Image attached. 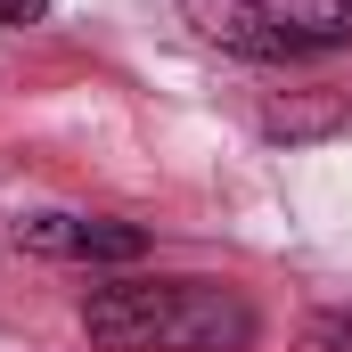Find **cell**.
Returning <instances> with one entry per match:
<instances>
[{
    "label": "cell",
    "mask_w": 352,
    "mask_h": 352,
    "mask_svg": "<svg viewBox=\"0 0 352 352\" xmlns=\"http://www.w3.org/2000/svg\"><path fill=\"white\" fill-rule=\"evenodd\" d=\"M82 336L98 352H246L254 303L221 278H107L82 295Z\"/></svg>",
    "instance_id": "1"
},
{
    "label": "cell",
    "mask_w": 352,
    "mask_h": 352,
    "mask_svg": "<svg viewBox=\"0 0 352 352\" xmlns=\"http://www.w3.org/2000/svg\"><path fill=\"white\" fill-rule=\"evenodd\" d=\"M180 16L230 58H328L352 50V0H180Z\"/></svg>",
    "instance_id": "2"
},
{
    "label": "cell",
    "mask_w": 352,
    "mask_h": 352,
    "mask_svg": "<svg viewBox=\"0 0 352 352\" xmlns=\"http://www.w3.org/2000/svg\"><path fill=\"white\" fill-rule=\"evenodd\" d=\"M25 254H50V263H140L148 254V230L131 221H90V213H25L8 230Z\"/></svg>",
    "instance_id": "3"
},
{
    "label": "cell",
    "mask_w": 352,
    "mask_h": 352,
    "mask_svg": "<svg viewBox=\"0 0 352 352\" xmlns=\"http://www.w3.org/2000/svg\"><path fill=\"white\" fill-rule=\"evenodd\" d=\"M303 352H352V311H320L303 328Z\"/></svg>",
    "instance_id": "4"
},
{
    "label": "cell",
    "mask_w": 352,
    "mask_h": 352,
    "mask_svg": "<svg viewBox=\"0 0 352 352\" xmlns=\"http://www.w3.org/2000/svg\"><path fill=\"white\" fill-rule=\"evenodd\" d=\"M41 8H50V0H0V25H33Z\"/></svg>",
    "instance_id": "5"
}]
</instances>
